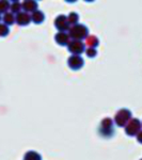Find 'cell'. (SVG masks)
Returning <instances> with one entry per match:
<instances>
[{"instance_id": "cell-5", "label": "cell", "mask_w": 142, "mask_h": 160, "mask_svg": "<svg viewBox=\"0 0 142 160\" xmlns=\"http://www.w3.org/2000/svg\"><path fill=\"white\" fill-rule=\"evenodd\" d=\"M9 8V2L7 0H0V12H6Z\"/></svg>"}, {"instance_id": "cell-1", "label": "cell", "mask_w": 142, "mask_h": 160, "mask_svg": "<svg viewBox=\"0 0 142 160\" xmlns=\"http://www.w3.org/2000/svg\"><path fill=\"white\" fill-rule=\"evenodd\" d=\"M99 132L104 138H111V136L114 132V128H113V122L111 118H104L103 122L100 123Z\"/></svg>"}, {"instance_id": "cell-3", "label": "cell", "mask_w": 142, "mask_h": 160, "mask_svg": "<svg viewBox=\"0 0 142 160\" xmlns=\"http://www.w3.org/2000/svg\"><path fill=\"white\" fill-rule=\"evenodd\" d=\"M131 118V113L129 110L127 109H121L120 111H118L117 114L114 117V122L118 126L120 127H124L126 124L128 123V121Z\"/></svg>"}, {"instance_id": "cell-4", "label": "cell", "mask_w": 142, "mask_h": 160, "mask_svg": "<svg viewBox=\"0 0 142 160\" xmlns=\"http://www.w3.org/2000/svg\"><path fill=\"white\" fill-rule=\"evenodd\" d=\"M24 160H42V157H41V155L38 152L29 151L26 153Z\"/></svg>"}, {"instance_id": "cell-9", "label": "cell", "mask_w": 142, "mask_h": 160, "mask_svg": "<svg viewBox=\"0 0 142 160\" xmlns=\"http://www.w3.org/2000/svg\"><path fill=\"white\" fill-rule=\"evenodd\" d=\"M141 160H142V159H141Z\"/></svg>"}, {"instance_id": "cell-2", "label": "cell", "mask_w": 142, "mask_h": 160, "mask_svg": "<svg viewBox=\"0 0 142 160\" xmlns=\"http://www.w3.org/2000/svg\"><path fill=\"white\" fill-rule=\"evenodd\" d=\"M124 127H125V132L127 133L128 136L134 137V136L138 135V132L141 130L142 123L138 118H133V120L128 121V123L126 124Z\"/></svg>"}, {"instance_id": "cell-7", "label": "cell", "mask_w": 142, "mask_h": 160, "mask_svg": "<svg viewBox=\"0 0 142 160\" xmlns=\"http://www.w3.org/2000/svg\"><path fill=\"white\" fill-rule=\"evenodd\" d=\"M4 22H7V24H12L13 22H14V18H13V16L11 14H6V16H4Z\"/></svg>"}, {"instance_id": "cell-6", "label": "cell", "mask_w": 142, "mask_h": 160, "mask_svg": "<svg viewBox=\"0 0 142 160\" xmlns=\"http://www.w3.org/2000/svg\"><path fill=\"white\" fill-rule=\"evenodd\" d=\"M8 31H9V29H8L7 26L0 25V37H3V35H7Z\"/></svg>"}, {"instance_id": "cell-8", "label": "cell", "mask_w": 142, "mask_h": 160, "mask_svg": "<svg viewBox=\"0 0 142 160\" xmlns=\"http://www.w3.org/2000/svg\"><path fill=\"white\" fill-rule=\"evenodd\" d=\"M137 140H138L139 143L142 144V130H140L138 132V135H137Z\"/></svg>"}]
</instances>
